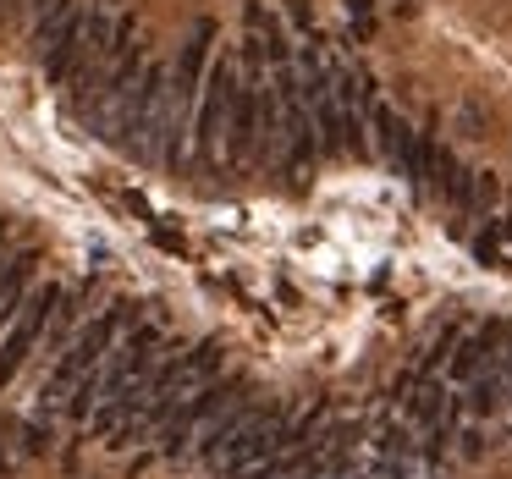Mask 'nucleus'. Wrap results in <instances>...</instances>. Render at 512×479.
I'll return each mask as SVG.
<instances>
[{
  "label": "nucleus",
  "instance_id": "f257e3e1",
  "mask_svg": "<svg viewBox=\"0 0 512 479\" xmlns=\"http://www.w3.org/2000/svg\"><path fill=\"white\" fill-rule=\"evenodd\" d=\"M127 303H111L105 314H94V320H83L78 325V336L67 342V353L56 358V369H50V386H45V402H61V397H72V386H78L89 369H100L105 364V353L116 347V331H122V320H127Z\"/></svg>",
  "mask_w": 512,
  "mask_h": 479
},
{
  "label": "nucleus",
  "instance_id": "f03ea898",
  "mask_svg": "<svg viewBox=\"0 0 512 479\" xmlns=\"http://www.w3.org/2000/svg\"><path fill=\"white\" fill-rule=\"evenodd\" d=\"M237 83H243V72H237V61L215 56L210 72H204V89H199V111H193V149H199V160H215L226 144V122H232V94Z\"/></svg>",
  "mask_w": 512,
  "mask_h": 479
},
{
  "label": "nucleus",
  "instance_id": "7ed1b4c3",
  "mask_svg": "<svg viewBox=\"0 0 512 479\" xmlns=\"http://www.w3.org/2000/svg\"><path fill=\"white\" fill-rule=\"evenodd\" d=\"M61 298H67L61 287H34V292H28V303H23V314L6 325V336H0V391L12 386V375L28 364V353L45 342V331H50V320H56Z\"/></svg>",
  "mask_w": 512,
  "mask_h": 479
},
{
  "label": "nucleus",
  "instance_id": "20e7f679",
  "mask_svg": "<svg viewBox=\"0 0 512 479\" xmlns=\"http://www.w3.org/2000/svg\"><path fill=\"white\" fill-rule=\"evenodd\" d=\"M281 435H287V413H281V408H254V419H248L243 430H237L232 441L210 457V463L221 468L226 479H243L254 463H265V457L276 452Z\"/></svg>",
  "mask_w": 512,
  "mask_h": 479
},
{
  "label": "nucleus",
  "instance_id": "39448f33",
  "mask_svg": "<svg viewBox=\"0 0 512 479\" xmlns=\"http://www.w3.org/2000/svg\"><path fill=\"white\" fill-rule=\"evenodd\" d=\"M243 391V380H210V386H199L193 397H182L177 408H171V419L160 424V452L166 457H188V446L199 441V430H204V419H210L215 408H226V402Z\"/></svg>",
  "mask_w": 512,
  "mask_h": 479
},
{
  "label": "nucleus",
  "instance_id": "423d86ee",
  "mask_svg": "<svg viewBox=\"0 0 512 479\" xmlns=\"http://www.w3.org/2000/svg\"><path fill=\"white\" fill-rule=\"evenodd\" d=\"M83 23H89V0H67V6H56V12H45L34 23V34H28V45H34V56H56V50L67 45H83Z\"/></svg>",
  "mask_w": 512,
  "mask_h": 479
},
{
  "label": "nucleus",
  "instance_id": "0eeeda50",
  "mask_svg": "<svg viewBox=\"0 0 512 479\" xmlns=\"http://www.w3.org/2000/svg\"><path fill=\"white\" fill-rule=\"evenodd\" d=\"M28 292H34V254H17L12 270L0 276V325H12L23 314Z\"/></svg>",
  "mask_w": 512,
  "mask_h": 479
},
{
  "label": "nucleus",
  "instance_id": "6e6552de",
  "mask_svg": "<svg viewBox=\"0 0 512 479\" xmlns=\"http://www.w3.org/2000/svg\"><path fill=\"white\" fill-rule=\"evenodd\" d=\"M78 309H83V298H61V309H56V320H50V331H45V353H67V342L78 336Z\"/></svg>",
  "mask_w": 512,
  "mask_h": 479
},
{
  "label": "nucleus",
  "instance_id": "1a4fd4ad",
  "mask_svg": "<svg viewBox=\"0 0 512 479\" xmlns=\"http://www.w3.org/2000/svg\"><path fill=\"white\" fill-rule=\"evenodd\" d=\"M23 6H28V12H34V23H39V17H45V12H56V6H67V0H23Z\"/></svg>",
  "mask_w": 512,
  "mask_h": 479
},
{
  "label": "nucleus",
  "instance_id": "9d476101",
  "mask_svg": "<svg viewBox=\"0 0 512 479\" xmlns=\"http://www.w3.org/2000/svg\"><path fill=\"white\" fill-rule=\"evenodd\" d=\"M12 6H17V0H0V23H6V12H12Z\"/></svg>",
  "mask_w": 512,
  "mask_h": 479
},
{
  "label": "nucleus",
  "instance_id": "9b49d317",
  "mask_svg": "<svg viewBox=\"0 0 512 479\" xmlns=\"http://www.w3.org/2000/svg\"><path fill=\"white\" fill-rule=\"evenodd\" d=\"M6 270H12V259H0V276H6Z\"/></svg>",
  "mask_w": 512,
  "mask_h": 479
},
{
  "label": "nucleus",
  "instance_id": "f8f14e48",
  "mask_svg": "<svg viewBox=\"0 0 512 479\" xmlns=\"http://www.w3.org/2000/svg\"><path fill=\"white\" fill-rule=\"evenodd\" d=\"M0 243H6V221H0Z\"/></svg>",
  "mask_w": 512,
  "mask_h": 479
}]
</instances>
